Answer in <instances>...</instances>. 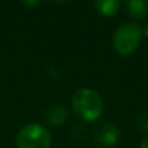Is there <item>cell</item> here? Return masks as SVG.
Listing matches in <instances>:
<instances>
[{
  "instance_id": "1",
  "label": "cell",
  "mask_w": 148,
  "mask_h": 148,
  "mask_svg": "<svg viewBox=\"0 0 148 148\" xmlns=\"http://www.w3.org/2000/svg\"><path fill=\"white\" fill-rule=\"evenodd\" d=\"M72 105L75 114L87 122L97 120L104 109V104L100 95L92 88L78 90L73 95Z\"/></svg>"
},
{
  "instance_id": "2",
  "label": "cell",
  "mask_w": 148,
  "mask_h": 148,
  "mask_svg": "<svg viewBox=\"0 0 148 148\" xmlns=\"http://www.w3.org/2000/svg\"><path fill=\"white\" fill-rule=\"evenodd\" d=\"M142 40V30L136 23H123L113 35V48L120 55H130L139 47Z\"/></svg>"
},
{
  "instance_id": "3",
  "label": "cell",
  "mask_w": 148,
  "mask_h": 148,
  "mask_svg": "<svg viewBox=\"0 0 148 148\" xmlns=\"http://www.w3.org/2000/svg\"><path fill=\"white\" fill-rule=\"evenodd\" d=\"M51 134L38 123L25 125L16 136L18 148H51Z\"/></svg>"
},
{
  "instance_id": "4",
  "label": "cell",
  "mask_w": 148,
  "mask_h": 148,
  "mask_svg": "<svg viewBox=\"0 0 148 148\" xmlns=\"http://www.w3.org/2000/svg\"><path fill=\"white\" fill-rule=\"evenodd\" d=\"M94 140L100 146H113L120 139V130L110 122H103L94 129Z\"/></svg>"
},
{
  "instance_id": "5",
  "label": "cell",
  "mask_w": 148,
  "mask_h": 148,
  "mask_svg": "<svg viewBox=\"0 0 148 148\" xmlns=\"http://www.w3.org/2000/svg\"><path fill=\"white\" fill-rule=\"evenodd\" d=\"M69 112L68 108L62 104H53L46 110L44 120L49 126H61L66 121Z\"/></svg>"
},
{
  "instance_id": "6",
  "label": "cell",
  "mask_w": 148,
  "mask_h": 148,
  "mask_svg": "<svg viewBox=\"0 0 148 148\" xmlns=\"http://www.w3.org/2000/svg\"><path fill=\"white\" fill-rule=\"evenodd\" d=\"M126 12L133 18H144L148 14V0H125Z\"/></svg>"
},
{
  "instance_id": "7",
  "label": "cell",
  "mask_w": 148,
  "mask_h": 148,
  "mask_svg": "<svg viewBox=\"0 0 148 148\" xmlns=\"http://www.w3.org/2000/svg\"><path fill=\"white\" fill-rule=\"evenodd\" d=\"M95 9L103 16H113L118 12L120 0H94Z\"/></svg>"
},
{
  "instance_id": "8",
  "label": "cell",
  "mask_w": 148,
  "mask_h": 148,
  "mask_svg": "<svg viewBox=\"0 0 148 148\" xmlns=\"http://www.w3.org/2000/svg\"><path fill=\"white\" fill-rule=\"evenodd\" d=\"M39 1L40 0H22V3L25 5H27V7H34V5L39 4Z\"/></svg>"
},
{
  "instance_id": "9",
  "label": "cell",
  "mask_w": 148,
  "mask_h": 148,
  "mask_svg": "<svg viewBox=\"0 0 148 148\" xmlns=\"http://www.w3.org/2000/svg\"><path fill=\"white\" fill-rule=\"evenodd\" d=\"M140 148H148V135L143 139V142H142V144H140Z\"/></svg>"
},
{
  "instance_id": "10",
  "label": "cell",
  "mask_w": 148,
  "mask_h": 148,
  "mask_svg": "<svg viewBox=\"0 0 148 148\" xmlns=\"http://www.w3.org/2000/svg\"><path fill=\"white\" fill-rule=\"evenodd\" d=\"M144 35H146V36H148V22H147L146 27H144Z\"/></svg>"
},
{
  "instance_id": "11",
  "label": "cell",
  "mask_w": 148,
  "mask_h": 148,
  "mask_svg": "<svg viewBox=\"0 0 148 148\" xmlns=\"http://www.w3.org/2000/svg\"><path fill=\"white\" fill-rule=\"evenodd\" d=\"M56 1H66V0H56Z\"/></svg>"
}]
</instances>
